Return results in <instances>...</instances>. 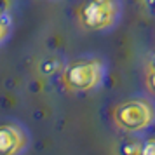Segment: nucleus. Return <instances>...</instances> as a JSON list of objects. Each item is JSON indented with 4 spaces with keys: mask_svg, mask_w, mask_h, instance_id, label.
I'll return each instance as SVG.
<instances>
[{
    "mask_svg": "<svg viewBox=\"0 0 155 155\" xmlns=\"http://www.w3.org/2000/svg\"><path fill=\"white\" fill-rule=\"evenodd\" d=\"M113 126L122 133H143L155 124V103L150 98H129L112 108Z\"/></svg>",
    "mask_w": 155,
    "mask_h": 155,
    "instance_id": "nucleus-1",
    "label": "nucleus"
},
{
    "mask_svg": "<svg viewBox=\"0 0 155 155\" xmlns=\"http://www.w3.org/2000/svg\"><path fill=\"white\" fill-rule=\"evenodd\" d=\"M152 2H155V0H152Z\"/></svg>",
    "mask_w": 155,
    "mask_h": 155,
    "instance_id": "nucleus-8",
    "label": "nucleus"
},
{
    "mask_svg": "<svg viewBox=\"0 0 155 155\" xmlns=\"http://www.w3.org/2000/svg\"><path fill=\"white\" fill-rule=\"evenodd\" d=\"M105 80V63L98 58H82L68 63L61 71V84L70 92H91Z\"/></svg>",
    "mask_w": 155,
    "mask_h": 155,
    "instance_id": "nucleus-2",
    "label": "nucleus"
},
{
    "mask_svg": "<svg viewBox=\"0 0 155 155\" xmlns=\"http://www.w3.org/2000/svg\"><path fill=\"white\" fill-rule=\"evenodd\" d=\"M11 31H12V21H11L9 14L0 12V44L7 40Z\"/></svg>",
    "mask_w": 155,
    "mask_h": 155,
    "instance_id": "nucleus-6",
    "label": "nucleus"
},
{
    "mask_svg": "<svg viewBox=\"0 0 155 155\" xmlns=\"http://www.w3.org/2000/svg\"><path fill=\"white\" fill-rule=\"evenodd\" d=\"M138 155H155V138H148L143 147H141Z\"/></svg>",
    "mask_w": 155,
    "mask_h": 155,
    "instance_id": "nucleus-7",
    "label": "nucleus"
},
{
    "mask_svg": "<svg viewBox=\"0 0 155 155\" xmlns=\"http://www.w3.org/2000/svg\"><path fill=\"white\" fill-rule=\"evenodd\" d=\"M28 133L16 122L0 124V155H19L28 147Z\"/></svg>",
    "mask_w": 155,
    "mask_h": 155,
    "instance_id": "nucleus-4",
    "label": "nucleus"
},
{
    "mask_svg": "<svg viewBox=\"0 0 155 155\" xmlns=\"http://www.w3.org/2000/svg\"><path fill=\"white\" fill-rule=\"evenodd\" d=\"M119 16V0H87L77 12L78 25L87 31H105L113 28Z\"/></svg>",
    "mask_w": 155,
    "mask_h": 155,
    "instance_id": "nucleus-3",
    "label": "nucleus"
},
{
    "mask_svg": "<svg viewBox=\"0 0 155 155\" xmlns=\"http://www.w3.org/2000/svg\"><path fill=\"white\" fill-rule=\"evenodd\" d=\"M145 87H147L148 94L155 96V54L148 59L147 66H145Z\"/></svg>",
    "mask_w": 155,
    "mask_h": 155,
    "instance_id": "nucleus-5",
    "label": "nucleus"
}]
</instances>
